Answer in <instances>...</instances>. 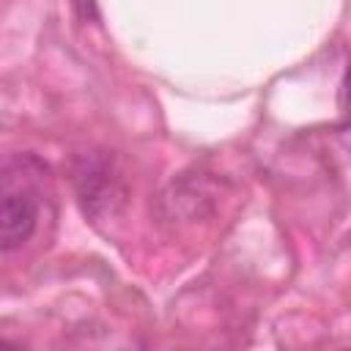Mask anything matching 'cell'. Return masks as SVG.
<instances>
[{
    "label": "cell",
    "mask_w": 351,
    "mask_h": 351,
    "mask_svg": "<svg viewBox=\"0 0 351 351\" xmlns=\"http://www.w3.org/2000/svg\"><path fill=\"white\" fill-rule=\"evenodd\" d=\"M27 159H11L3 170V195H0V247L14 252L30 241L38 225V186L27 176Z\"/></svg>",
    "instance_id": "6da1fadb"
},
{
    "label": "cell",
    "mask_w": 351,
    "mask_h": 351,
    "mask_svg": "<svg viewBox=\"0 0 351 351\" xmlns=\"http://www.w3.org/2000/svg\"><path fill=\"white\" fill-rule=\"evenodd\" d=\"M74 184L85 206V214L90 217L115 214V208H121L126 200L123 181L107 156H96V154L80 156L74 167Z\"/></svg>",
    "instance_id": "7a4b0ae2"
}]
</instances>
